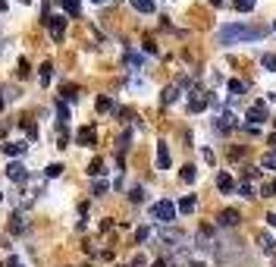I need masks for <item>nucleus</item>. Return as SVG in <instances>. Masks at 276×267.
Returning <instances> with one entry per match:
<instances>
[{
	"label": "nucleus",
	"instance_id": "31",
	"mask_svg": "<svg viewBox=\"0 0 276 267\" xmlns=\"http://www.w3.org/2000/svg\"><path fill=\"white\" fill-rule=\"evenodd\" d=\"M148 236H151V229H148V226H141V229H138V233H135V239H138V242H144V239H148Z\"/></svg>",
	"mask_w": 276,
	"mask_h": 267
},
{
	"label": "nucleus",
	"instance_id": "4",
	"mask_svg": "<svg viewBox=\"0 0 276 267\" xmlns=\"http://www.w3.org/2000/svg\"><path fill=\"white\" fill-rule=\"evenodd\" d=\"M44 25L50 32L53 41H63V32H66V16H44Z\"/></svg>",
	"mask_w": 276,
	"mask_h": 267
},
{
	"label": "nucleus",
	"instance_id": "40",
	"mask_svg": "<svg viewBox=\"0 0 276 267\" xmlns=\"http://www.w3.org/2000/svg\"><path fill=\"white\" fill-rule=\"evenodd\" d=\"M95 4H104V0H95Z\"/></svg>",
	"mask_w": 276,
	"mask_h": 267
},
{
	"label": "nucleus",
	"instance_id": "12",
	"mask_svg": "<svg viewBox=\"0 0 276 267\" xmlns=\"http://www.w3.org/2000/svg\"><path fill=\"white\" fill-rule=\"evenodd\" d=\"M217 220H220V226H235V223H238V211H232V207H229V211L220 214Z\"/></svg>",
	"mask_w": 276,
	"mask_h": 267
},
{
	"label": "nucleus",
	"instance_id": "34",
	"mask_svg": "<svg viewBox=\"0 0 276 267\" xmlns=\"http://www.w3.org/2000/svg\"><path fill=\"white\" fill-rule=\"evenodd\" d=\"M7 267H25V264H22L19 258H10V261H7Z\"/></svg>",
	"mask_w": 276,
	"mask_h": 267
},
{
	"label": "nucleus",
	"instance_id": "25",
	"mask_svg": "<svg viewBox=\"0 0 276 267\" xmlns=\"http://www.w3.org/2000/svg\"><path fill=\"white\" fill-rule=\"evenodd\" d=\"M60 173H63V167H60V164H50V167L44 170V176H47V180H57Z\"/></svg>",
	"mask_w": 276,
	"mask_h": 267
},
{
	"label": "nucleus",
	"instance_id": "13",
	"mask_svg": "<svg viewBox=\"0 0 276 267\" xmlns=\"http://www.w3.org/2000/svg\"><path fill=\"white\" fill-rule=\"evenodd\" d=\"M257 242H261V252H267V255H273V252H276V242H273L267 233H261V236H257Z\"/></svg>",
	"mask_w": 276,
	"mask_h": 267
},
{
	"label": "nucleus",
	"instance_id": "21",
	"mask_svg": "<svg viewBox=\"0 0 276 267\" xmlns=\"http://www.w3.org/2000/svg\"><path fill=\"white\" fill-rule=\"evenodd\" d=\"M226 88H229L232 95H242V92H245V82H238V79H229V82H226Z\"/></svg>",
	"mask_w": 276,
	"mask_h": 267
},
{
	"label": "nucleus",
	"instance_id": "3",
	"mask_svg": "<svg viewBox=\"0 0 276 267\" xmlns=\"http://www.w3.org/2000/svg\"><path fill=\"white\" fill-rule=\"evenodd\" d=\"M264 120H267V107H264V104H254L251 110H248V123H245V129L257 135V132H261V123H264Z\"/></svg>",
	"mask_w": 276,
	"mask_h": 267
},
{
	"label": "nucleus",
	"instance_id": "1",
	"mask_svg": "<svg viewBox=\"0 0 276 267\" xmlns=\"http://www.w3.org/2000/svg\"><path fill=\"white\" fill-rule=\"evenodd\" d=\"M264 28H257V25H223L217 32V44H238V41H254V38H261Z\"/></svg>",
	"mask_w": 276,
	"mask_h": 267
},
{
	"label": "nucleus",
	"instance_id": "15",
	"mask_svg": "<svg viewBox=\"0 0 276 267\" xmlns=\"http://www.w3.org/2000/svg\"><path fill=\"white\" fill-rule=\"evenodd\" d=\"M132 7L138 13H154V0H132Z\"/></svg>",
	"mask_w": 276,
	"mask_h": 267
},
{
	"label": "nucleus",
	"instance_id": "23",
	"mask_svg": "<svg viewBox=\"0 0 276 267\" xmlns=\"http://www.w3.org/2000/svg\"><path fill=\"white\" fill-rule=\"evenodd\" d=\"M50 69H53L50 63H44V66H41V73H38V79H41V85H50Z\"/></svg>",
	"mask_w": 276,
	"mask_h": 267
},
{
	"label": "nucleus",
	"instance_id": "11",
	"mask_svg": "<svg viewBox=\"0 0 276 267\" xmlns=\"http://www.w3.org/2000/svg\"><path fill=\"white\" fill-rule=\"evenodd\" d=\"M195 207H198V198H195V195H186V198H179V207H176V211H179V214H192Z\"/></svg>",
	"mask_w": 276,
	"mask_h": 267
},
{
	"label": "nucleus",
	"instance_id": "14",
	"mask_svg": "<svg viewBox=\"0 0 276 267\" xmlns=\"http://www.w3.org/2000/svg\"><path fill=\"white\" fill-rule=\"evenodd\" d=\"M57 4L69 13V16H79V10H82V4H79V0H57Z\"/></svg>",
	"mask_w": 276,
	"mask_h": 267
},
{
	"label": "nucleus",
	"instance_id": "2",
	"mask_svg": "<svg viewBox=\"0 0 276 267\" xmlns=\"http://www.w3.org/2000/svg\"><path fill=\"white\" fill-rule=\"evenodd\" d=\"M151 217H154L157 223H173V220H176V204H173L170 198L154 201V204H151Z\"/></svg>",
	"mask_w": 276,
	"mask_h": 267
},
{
	"label": "nucleus",
	"instance_id": "18",
	"mask_svg": "<svg viewBox=\"0 0 276 267\" xmlns=\"http://www.w3.org/2000/svg\"><path fill=\"white\" fill-rule=\"evenodd\" d=\"M179 176H182V183H195V180H198V170L189 164V167H182V173H179Z\"/></svg>",
	"mask_w": 276,
	"mask_h": 267
},
{
	"label": "nucleus",
	"instance_id": "29",
	"mask_svg": "<svg viewBox=\"0 0 276 267\" xmlns=\"http://www.w3.org/2000/svg\"><path fill=\"white\" fill-rule=\"evenodd\" d=\"M88 173H91V176H101V173H104V164H101V160H91Z\"/></svg>",
	"mask_w": 276,
	"mask_h": 267
},
{
	"label": "nucleus",
	"instance_id": "38",
	"mask_svg": "<svg viewBox=\"0 0 276 267\" xmlns=\"http://www.w3.org/2000/svg\"><path fill=\"white\" fill-rule=\"evenodd\" d=\"M270 141H273V145H276V132H273V138H270Z\"/></svg>",
	"mask_w": 276,
	"mask_h": 267
},
{
	"label": "nucleus",
	"instance_id": "39",
	"mask_svg": "<svg viewBox=\"0 0 276 267\" xmlns=\"http://www.w3.org/2000/svg\"><path fill=\"white\" fill-rule=\"evenodd\" d=\"M0 110H4V98H0Z\"/></svg>",
	"mask_w": 276,
	"mask_h": 267
},
{
	"label": "nucleus",
	"instance_id": "28",
	"mask_svg": "<svg viewBox=\"0 0 276 267\" xmlns=\"http://www.w3.org/2000/svg\"><path fill=\"white\" fill-rule=\"evenodd\" d=\"M98 110H101V113L113 110V101H110V98H98Z\"/></svg>",
	"mask_w": 276,
	"mask_h": 267
},
{
	"label": "nucleus",
	"instance_id": "9",
	"mask_svg": "<svg viewBox=\"0 0 276 267\" xmlns=\"http://www.w3.org/2000/svg\"><path fill=\"white\" fill-rule=\"evenodd\" d=\"M157 170H170V148H167V141L157 145Z\"/></svg>",
	"mask_w": 276,
	"mask_h": 267
},
{
	"label": "nucleus",
	"instance_id": "10",
	"mask_svg": "<svg viewBox=\"0 0 276 267\" xmlns=\"http://www.w3.org/2000/svg\"><path fill=\"white\" fill-rule=\"evenodd\" d=\"M4 151L10 157H22L25 154V141H4Z\"/></svg>",
	"mask_w": 276,
	"mask_h": 267
},
{
	"label": "nucleus",
	"instance_id": "36",
	"mask_svg": "<svg viewBox=\"0 0 276 267\" xmlns=\"http://www.w3.org/2000/svg\"><path fill=\"white\" fill-rule=\"evenodd\" d=\"M154 267H170V264H167V261H157V264H154Z\"/></svg>",
	"mask_w": 276,
	"mask_h": 267
},
{
	"label": "nucleus",
	"instance_id": "7",
	"mask_svg": "<svg viewBox=\"0 0 276 267\" xmlns=\"http://www.w3.org/2000/svg\"><path fill=\"white\" fill-rule=\"evenodd\" d=\"M95 126H82L79 132H76V141H79V145H85V148H91V145H95Z\"/></svg>",
	"mask_w": 276,
	"mask_h": 267
},
{
	"label": "nucleus",
	"instance_id": "24",
	"mask_svg": "<svg viewBox=\"0 0 276 267\" xmlns=\"http://www.w3.org/2000/svg\"><path fill=\"white\" fill-rule=\"evenodd\" d=\"M261 195H264V198H273V195H276V180H273V183H264V186H261Z\"/></svg>",
	"mask_w": 276,
	"mask_h": 267
},
{
	"label": "nucleus",
	"instance_id": "22",
	"mask_svg": "<svg viewBox=\"0 0 276 267\" xmlns=\"http://www.w3.org/2000/svg\"><path fill=\"white\" fill-rule=\"evenodd\" d=\"M63 98H66V101H76V98H79V88H76V85H63Z\"/></svg>",
	"mask_w": 276,
	"mask_h": 267
},
{
	"label": "nucleus",
	"instance_id": "8",
	"mask_svg": "<svg viewBox=\"0 0 276 267\" xmlns=\"http://www.w3.org/2000/svg\"><path fill=\"white\" fill-rule=\"evenodd\" d=\"M217 189L223 192V195H232L235 192V180H232L229 173H217Z\"/></svg>",
	"mask_w": 276,
	"mask_h": 267
},
{
	"label": "nucleus",
	"instance_id": "35",
	"mask_svg": "<svg viewBox=\"0 0 276 267\" xmlns=\"http://www.w3.org/2000/svg\"><path fill=\"white\" fill-rule=\"evenodd\" d=\"M210 4H213V7H223V4H226V0H210Z\"/></svg>",
	"mask_w": 276,
	"mask_h": 267
},
{
	"label": "nucleus",
	"instance_id": "37",
	"mask_svg": "<svg viewBox=\"0 0 276 267\" xmlns=\"http://www.w3.org/2000/svg\"><path fill=\"white\" fill-rule=\"evenodd\" d=\"M7 10V0H0V13H4Z\"/></svg>",
	"mask_w": 276,
	"mask_h": 267
},
{
	"label": "nucleus",
	"instance_id": "27",
	"mask_svg": "<svg viewBox=\"0 0 276 267\" xmlns=\"http://www.w3.org/2000/svg\"><path fill=\"white\" fill-rule=\"evenodd\" d=\"M57 116H60V126H63V123H66V120H69V107H66V104H63V101H60V104H57Z\"/></svg>",
	"mask_w": 276,
	"mask_h": 267
},
{
	"label": "nucleus",
	"instance_id": "30",
	"mask_svg": "<svg viewBox=\"0 0 276 267\" xmlns=\"http://www.w3.org/2000/svg\"><path fill=\"white\" fill-rule=\"evenodd\" d=\"M57 141H60V148H69V145H66V141H69V135H66V129H63V126L57 129Z\"/></svg>",
	"mask_w": 276,
	"mask_h": 267
},
{
	"label": "nucleus",
	"instance_id": "26",
	"mask_svg": "<svg viewBox=\"0 0 276 267\" xmlns=\"http://www.w3.org/2000/svg\"><path fill=\"white\" fill-rule=\"evenodd\" d=\"M238 195H242V198H254V186H251V183H242V186H238Z\"/></svg>",
	"mask_w": 276,
	"mask_h": 267
},
{
	"label": "nucleus",
	"instance_id": "17",
	"mask_svg": "<svg viewBox=\"0 0 276 267\" xmlns=\"http://www.w3.org/2000/svg\"><path fill=\"white\" fill-rule=\"evenodd\" d=\"M179 98V88L176 85H167V88H163V104H173Z\"/></svg>",
	"mask_w": 276,
	"mask_h": 267
},
{
	"label": "nucleus",
	"instance_id": "5",
	"mask_svg": "<svg viewBox=\"0 0 276 267\" xmlns=\"http://www.w3.org/2000/svg\"><path fill=\"white\" fill-rule=\"evenodd\" d=\"M7 176H10L13 183H28V170H25L22 160H13V164L7 167Z\"/></svg>",
	"mask_w": 276,
	"mask_h": 267
},
{
	"label": "nucleus",
	"instance_id": "33",
	"mask_svg": "<svg viewBox=\"0 0 276 267\" xmlns=\"http://www.w3.org/2000/svg\"><path fill=\"white\" fill-rule=\"evenodd\" d=\"M107 192V183H95V195H104Z\"/></svg>",
	"mask_w": 276,
	"mask_h": 267
},
{
	"label": "nucleus",
	"instance_id": "16",
	"mask_svg": "<svg viewBox=\"0 0 276 267\" xmlns=\"http://www.w3.org/2000/svg\"><path fill=\"white\" fill-rule=\"evenodd\" d=\"M261 167H264V170H276V151H267V154L261 157Z\"/></svg>",
	"mask_w": 276,
	"mask_h": 267
},
{
	"label": "nucleus",
	"instance_id": "19",
	"mask_svg": "<svg viewBox=\"0 0 276 267\" xmlns=\"http://www.w3.org/2000/svg\"><path fill=\"white\" fill-rule=\"evenodd\" d=\"M261 66L270 69V73H276V53H264V57H261Z\"/></svg>",
	"mask_w": 276,
	"mask_h": 267
},
{
	"label": "nucleus",
	"instance_id": "32",
	"mask_svg": "<svg viewBox=\"0 0 276 267\" xmlns=\"http://www.w3.org/2000/svg\"><path fill=\"white\" fill-rule=\"evenodd\" d=\"M13 229H25V223H22L19 214H13Z\"/></svg>",
	"mask_w": 276,
	"mask_h": 267
},
{
	"label": "nucleus",
	"instance_id": "41",
	"mask_svg": "<svg viewBox=\"0 0 276 267\" xmlns=\"http://www.w3.org/2000/svg\"><path fill=\"white\" fill-rule=\"evenodd\" d=\"M273 32H276V22H273Z\"/></svg>",
	"mask_w": 276,
	"mask_h": 267
},
{
	"label": "nucleus",
	"instance_id": "20",
	"mask_svg": "<svg viewBox=\"0 0 276 267\" xmlns=\"http://www.w3.org/2000/svg\"><path fill=\"white\" fill-rule=\"evenodd\" d=\"M232 7L238 13H248V10H254V0H232Z\"/></svg>",
	"mask_w": 276,
	"mask_h": 267
},
{
	"label": "nucleus",
	"instance_id": "6",
	"mask_svg": "<svg viewBox=\"0 0 276 267\" xmlns=\"http://www.w3.org/2000/svg\"><path fill=\"white\" fill-rule=\"evenodd\" d=\"M207 104H210L207 92H192V95H189V110H192V113H201Z\"/></svg>",
	"mask_w": 276,
	"mask_h": 267
},
{
	"label": "nucleus",
	"instance_id": "42",
	"mask_svg": "<svg viewBox=\"0 0 276 267\" xmlns=\"http://www.w3.org/2000/svg\"><path fill=\"white\" fill-rule=\"evenodd\" d=\"M0 198H4V192H0Z\"/></svg>",
	"mask_w": 276,
	"mask_h": 267
}]
</instances>
